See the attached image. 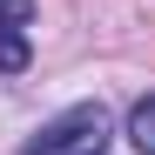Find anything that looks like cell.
I'll return each instance as SVG.
<instances>
[{
    "mask_svg": "<svg viewBox=\"0 0 155 155\" xmlns=\"http://www.w3.org/2000/svg\"><path fill=\"white\" fill-rule=\"evenodd\" d=\"M128 142H135L142 155H155V94H148V101H135V108H128Z\"/></svg>",
    "mask_w": 155,
    "mask_h": 155,
    "instance_id": "obj_3",
    "label": "cell"
},
{
    "mask_svg": "<svg viewBox=\"0 0 155 155\" xmlns=\"http://www.w3.org/2000/svg\"><path fill=\"white\" fill-rule=\"evenodd\" d=\"M27 20H34V0H0V74H20V68L34 61Z\"/></svg>",
    "mask_w": 155,
    "mask_h": 155,
    "instance_id": "obj_2",
    "label": "cell"
},
{
    "mask_svg": "<svg viewBox=\"0 0 155 155\" xmlns=\"http://www.w3.org/2000/svg\"><path fill=\"white\" fill-rule=\"evenodd\" d=\"M108 148V108L101 101H74L54 121H41L34 142H20V155H101Z\"/></svg>",
    "mask_w": 155,
    "mask_h": 155,
    "instance_id": "obj_1",
    "label": "cell"
}]
</instances>
